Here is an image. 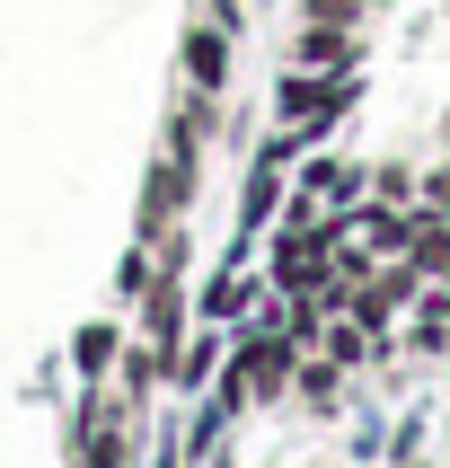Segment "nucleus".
Wrapping results in <instances>:
<instances>
[{
  "instance_id": "obj_1",
  "label": "nucleus",
  "mask_w": 450,
  "mask_h": 468,
  "mask_svg": "<svg viewBox=\"0 0 450 468\" xmlns=\"http://www.w3.org/2000/svg\"><path fill=\"white\" fill-rule=\"evenodd\" d=\"M274 98H283V106H274V115H283V124L300 133V142H318V133L336 124L344 106L362 98V71H300V62H291Z\"/></svg>"
},
{
  "instance_id": "obj_2",
  "label": "nucleus",
  "mask_w": 450,
  "mask_h": 468,
  "mask_svg": "<svg viewBox=\"0 0 450 468\" xmlns=\"http://www.w3.org/2000/svg\"><path fill=\"white\" fill-rule=\"evenodd\" d=\"M291 62H300V71H362V36L336 27V18H309L291 36Z\"/></svg>"
},
{
  "instance_id": "obj_3",
  "label": "nucleus",
  "mask_w": 450,
  "mask_h": 468,
  "mask_svg": "<svg viewBox=\"0 0 450 468\" xmlns=\"http://www.w3.org/2000/svg\"><path fill=\"white\" fill-rule=\"evenodd\" d=\"M185 80L221 98V80H230V27H185Z\"/></svg>"
},
{
  "instance_id": "obj_4",
  "label": "nucleus",
  "mask_w": 450,
  "mask_h": 468,
  "mask_svg": "<svg viewBox=\"0 0 450 468\" xmlns=\"http://www.w3.org/2000/svg\"><path fill=\"white\" fill-rule=\"evenodd\" d=\"M185 195H194V177H185V159L168 151V159L151 168V195H141V221H151V230H168V221L185 212Z\"/></svg>"
},
{
  "instance_id": "obj_5",
  "label": "nucleus",
  "mask_w": 450,
  "mask_h": 468,
  "mask_svg": "<svg viewBox=\"0 0 450 468\" xmlns=\"http://www.w3.org/2000/svg\"><path fill=\"white\" fill-rule=\"evenodd\" d=\"M362 177H371V168H353V159H309V168H300V186H309V195H318V204H362Z\"/></svg>"
},
{
  "instance_id": "obj_6",
  "label": "nucleus",
  "mask_w": 450,
  "mask_h": 468,
  "mask_svg": "<svg viewBox=\"0 0 450 468\" xmlns=\"http://www.w3.org/2000/svg\"><path fill=\"white\" fill-rule=\"evenodd\" d=\"M406 257L424 265V283H450V221L433 204H415V248H406Z\"/></svg>"
},
{
  "instance_id": "obj_7",
  "label": "nucleus",
  "mask_w": 450,
  "mask_h": 468,
  "mask_svg": "<svg viewBox=\"0 0 450 468\" xmlns=\"http://www.w3.org/2000/svg\"><path fill=\"white\" fill-rule=\"evenodd\" d=\"M415 354H450V283L415 292Z\"/></svg>"
},
{
  "instance_id": "obj_8",
  "label": "nucleus",
  "mask_w": 450,
  "mask_h": 468,
  "mask_svg": "<svg viewBox=\"0 0 450 468\" xmlns=\"http://www.w3.org/2000/svg\"><path fill=\"white\" fill-rule=\"evenodd\" d=\"M115 345H124V327H115V318H98V327H79V336H71V363L98 380V371L115 363Z\"/></svg>"
},
{
  "instance_id": "obj_9",
  "label": "nucleus",
  "mask_w": 450,
  "mask_h": 468,
  "mask_svg": "<svg viewBox=\"0 0 450 468\" xmlns=\"http://www.w3.org/2000/svg\"><path fill=\"white\" fill-rule=\"evenodd\" d=\"M336 389H344V363H336V354H318V363H300V398H309L318 416H336Z\"/></svg>"
},
{
  "instance_id": "obj_10",
  "label": "nucleus",
  "mask_w": 450,
  "mask_h": 468,
  "mask_svg": "<svg viewBox=\"0 0 450 468\" xmlns=\"http://www.w3.org/2000/svg\"><path fill=\"white\" fill-rule=\"evenodd\" d=\"M238 212H247V221H265V212H283V177H274V159H256V177H247Z\"/></svg>"
},
{
  "instance_id": "obj_11",
  "label": "nucleus",
  "mask_w": 450,
  "mask_h": 468,
  "mask_svg": "<svg viewBox=\"0 0 450 468\" xmlns=\"http://www.w3.org/2000/svg\"><path fill=\"white\" fill-rule=\"evenodd\" d=\"M371 195H380V204H415L424 186H415V168H406V159H380V168H371Z\"/></svg>"
},
{
  "instance_id": "obj_12",
  "label": "nucleus",
  "mask_w": 450,
  "mask_h": 468,
  "mask_svg": "<svg viewBox=\"0 0 450 468\" xmlns=\"http://www.w3.org/2000/svg\"><path fill=\"white\" fill-rule=\"evenodd\" d=\"M212 363H221V345H212V336H194L168 371H177V389H204V380H212Z\"/></svg>"
},
{
  "instance_id": "obj_13",
  "label": "nucleus",
  "mask_w": 450,
  "mask_h": 468,
  "mask_svg": "<svg viewBox=\"0 0 450 468\" xmlns=\"http://www.w3.org/2000/svg\"><path fill=\"white\" fill-rule=\"evenodd\" d=\"M309 18H336V27H362L371 18V0H300Z\"/></svg>"
},
{
  "instance_id": "obj_14",
  "label": "nucleus",
  "mask_w": 450,
  "mask_h": 468,
  "mask_svg": "<svg viewBox=\"0 0 450 468\" xmlns=\"http://www.w3.org/2000/svg\"><path fill=\"white\" fill-rule=\"evenodd\" d=\"M159 468H185V460H177V451H159Z\"/></svg>"
}]
</instances>
